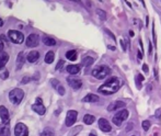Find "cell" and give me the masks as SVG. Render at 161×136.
<instances>
[{"label": "cell", "mask_w": 161, "mask_h": 136, "mask_svg": "<svg viewBox=\"0 0 161 136\" xmlns=\"http://www.w3.org/2000/svg\"><path fill=\"white\" fill-rule=\"evenodd\" d=\"M67 71L70 75H77L80 71V66L79 65H68Z\"/></svg>", "instance_id": "obj_19"}, {"label": "cell", "mask_w": 161, "mask_h": 136, "mask_svg": "<svg viewBox=\"0 0 161 136\" xmlns=\"http://www.w3.org/2000/svg\"><path fill=\"white\" fill-rule=\"evenodd\" d=\"M30 80H31L30 77H27V76H25V77H23V78H22L21 84H27V82L30 81Z\"/></svg>", "instance_id": "obj_35"}, {"label": "cell", "mask_w": 161, "mask_h": 136, "mask_svg": "<svg viewBox=\"0 0 161 136\" xmlns=\"http://www.w3.org/2000/svg\"><path fill=\"white\" fill-rule=\"evenodd\" d=\"M128 114H129V112H128L126 109L117 112V113H116V114L114 115V116H113V119H112L113 123L115 124L116 126H121L122 123H123V122H124L125 120L128 118Z\"/></svg>", "instance_id": "obj_4"}, {"label": "cell", "mask_w": 161, "mask_h": 136, "mask_svg": "<svg viewBox=\"0 0 161 136\" xmlns=\"http://www.w3.org/2000/svg\"><path fill=\"white\" fill-rule=\"evenodd\" d=\"M27 47H36L40 44V36L36 33H32L27 36L26 41H25Z\"/></svg>", "instance_id": "obj_6"}, {"label": "cell", "mask_w": 161, "mask_h": 136, "mask_svg": "<svg viewBox=\"0 0 161 136\" xmlns=\"http://www.w3.org/2000/svg\"><path fill=\"white\" fill-rule=\"evenodd\" d=\"M119 89V80L116 77L110 78L105 84L99 88V92L103 94H113Z\"/></svg>", "instance_id": "obj_1"}, {"label": "cell", "mask_w": 161, "mask_h": 136, "mask_svg": "<svg viewBox=\"0 0 161 136\" xmlns=\"http://www.w3.org/2000/svg\"><path fill=\"white\" fill-rule=\"evenodd\" d=\"M39 57H40L39 52H37V51H32V52H30V53L27 54L26 59L30 62V63H35V62L39 59Z\"/></svg>", "instance_id": "obj_16"}, {"label": "cell", "mask_w": 161, "mask_h": 136, "mask_svg": "<svg viewBox=\"0 0 161 136\" xmlns=\"http://www.w3.org/2000/svg\"><path fill=\"white\" fill-rule=\"evenodd\" d=\"M64 64H65V62L63 61V59H59V62L57 63V65H56V69L57 70H60L63 67H64Z\"/></svg>", "instance_id": "obj_33"}, {"label": "cell", "mask_w": 161, "mask_h": 136, "mask_svg": "<svg viewBox=\"0 0 161 136\" xmlns=\"http://www.w3.org/2000/svg\"><path fill=\"white\" fill-rule=\"evenodd\" d=\"M42 41L46 46H55L56 45V41H55V39L48 36V35H44Z\"/></svg>", "instance_id": "obj_17"}, {"label": "cell", "mask_w": 161, "mask_h": 136, "mask_svg": "<svg viewBox=\"0 0 161 136\" xmlns=\"http://www.w3.org/2000/svg\"><path fill=\"white\" fill-rule=\"evenodd\" d=\"M82 101H83V102H98V101H99V97H98L97 94L89 93L82 99Z\"/></svg>", "instance_id": "obj_18"}, {"label": "cell", "mask_w": 161, "mask_h": 136, "mask_svg": "<svg viewBox=\"0 0 161 136\" xmlns=\"http://www.w3.org/2000/svg\"><path fill=\"white\" fill-rule=\"evenodd\" d=\"M8 35H9L10 40L12 41L15 44H21L24 41V35L20 32V31H15V30H10L8 32Z\"/></svg>", "instance_id": "obj_5"}, {"label": "cell", "mask_w": 161, "mask_h": 136, "mask_svg": "<svg viewBox=\"0 0 161 136\" xmlns=\"http://www.w3.org/2000/svg\"><path fill=\"white\" fill-rule=\"evenodd\" d=\"M93 63H94V59L92 57H90V56H88V57H85L83 59H82V65H83V66H85V67L91 66Z\"/></svg>", "instance_id": "obj_24"}, {"label": "cell", "mask_w": 161, "mask_h": 136, "mask_svg": "<svg viewBox=\"0 0 161 136\" xmlns=\"http://www.w3.org/2000/svg\"><path fill=\"white\" fill-rule=\"evenodd\" d=\"M25 62V57H24V53L23 52H20L18 54V57H17V69L20 70L22 68V66L24 65Z\"/></svg>", "instance_id": "obj_15"}, {"label": "cell", "mask_w": 161, "mask_h": 136, "mask_svg": "<svg viewBox=\"0 0 161 136\" xmlns=\"http://www.w3.org/2000/svg\"><path fill=\"white\" fill-rule=\"evenodd\" d=\"M51 82H52V86L55 88V89L57 88V86H59V85H60V84H59V81H58L57 79H52V81H51Z\"/></svg>", "instance_id": "obj_34"}, {"label": "cell", "mask_w": 161, "mask_h": 136, "mask_svg": "<svg viewBox=\"0 0 161 136\" xmlns=\"http://www.w3.org/2000/svg\"><path fill=\"white\" fill-rule=\"evenodd\" d=\"M81 130H82V126H77V127H75V128H73V130L71 131V132H70V135H71V136L77 135V134L79 133V132H80Z\"/></svg>", "instance_id": "obj_30"}, {"label": "cell", "mask_w": 161, "mask_h": 136, "mask_svg": "<svg viewBox=\"0 0 161 136\" xmlns=\"http://www.w3.org/2000/svg\"><path fill=\"white\" fill-rule=\"evenodd\" d=\"M121 45H122V47H123V51H126V44H125L123 41H121Z\"/></svg>", "instance_id": "obj_41"}, {"label": "cell", "mask_w": 161, "mask_h": 136, "mask_svg": "<svg viewBox=\"0 0 161 136\" xmlns=\"http://www.w3.org/2000/svg\"><path fill=\"white\" fill-rule=\"evenodd\" d=\"M70 1H77V0H70Z\"/></svg>", "instance_id": "obj_46"}, {"label": "cell", "mask_w": 161, "mask_h": 136, "mask_svg": "<svg viewBox=\"0 0 161 136\" xmlns=\"http://www.w3.org/2000/svg\"><path fill=\"white\" fill-rule=\"evenodd\" d=\"M143 69H144V71H145V73H148V66H147L146 64H144V65H143Z\"/></svg>", "instance_id": "obj_40"}, {"label": "cell", "mask_w": 161, "mask_h": 136, "mask_svg": "<svg viewBox=\"0 0 161 136\" xmlns=\"http://www.w3.org/2000/svg\"><path fill=\"white\" fill-rule=\"evenodd\" d=\"M2 25H3V21L1 20V19H0V27H2Z\"/></svg>", "instance_id": "obj_45"}, {"label": "cell", "mask_w": 161, "mask_h": 136, "mask_svg": "<svg viewBox=\"0 0 161 136\" xmlns=\"http://www.w3.org/2000/svg\"><path fill=\"white\" fill-rule=\"evenodd\" d=\"M89 136H97V134H95V132H91Z\"/></svg>", "instance_id": "obj_44"}, {"label": "cell", "mask_w": 161, "mask_h": 136, "mask_svg": "<svg viewBox=\"0 0 161 136\" xmlns=\"http://www.w3.org/2000/svg\"><path fill=\"white\" fill-rule=\"evenodd\" d=\"M105 32H107V34H109L110 36L112 37V39H113V40H114V41H116V37H115V36H114V34H113V33H112V32H111V31H110V30H107V29H105Z\"/></svg>", "instance_id": "obj_36"}, {"label": "cell", "mask_w": 161, "mask_h": 136, "mask_svg": "<svg viewBox=\"0 0 161 136\" xmlns=\"http://www.w3.org/2000/svg\"><path fill=\"white\" fill-rule=\"evenodd\" d=\"M97 14L99 15V18H100L102 21H105V20H107V12L103 11L102 9H97Z\"/></svg>", "instance_id": "obj_27"}, {"label": "cell", "mask_w": 161, "mask_h": 136, "mask_svg": "<svg viewBox=\"0 0 161 136\" xmlns=\"http://www.w3.org/2000/svg\"><path fill=\"white\" fill-rule=\"evenodd\" d=\"M14 136H29V128L25 124L18 123L14 127Z\"/></svg>", "instance_id": "obj_7"}, {"label": "cell", "mask_w": 161, "mask_h": 136, "mask_svg": "<svg viewBox=\"0 0 161 136\" xmlns=\"http://www.w3.org/2000/svg\"><path fill=\"white\" fill-rule=\"evenodd\" d=\"M138 58H139V59L143 58V53H141V51H138Z\"/></svg>", "instance_id": "obj_42"}, {"label": "cell", "mask_w": 161, "mask_h": 136, "mask_svg": "<svg viewBox=\"0 0 161 136\" xmlns=\"http://www.w3.org/2000/svg\"><path fill=\"white\" fill-rule=\"evenodd\" d=\"M133 136H135V135H133Z\"/></svg>", "instance_id": "obj_47"}, {"label": "cell", "mask_w": 161, "mask_h": 136, "mask_svg": "<svg viewBox=\"0 0 161 136\" xmlns=\"http://www.w3.org/2000/svg\"><path fill=\"white\" fill-rule=\"evenodd\" d=\"M110 73L111 70L107 66H99L92 70V76L97 79H104Z\"/></svg>", "instance_id": "obj_3"}, {"label": "cell", "mask_w": 161, "mask_h": 136, "mask_svg": "<svg viewBox=\"0 0 161 136\" xmlns=\"http://www.w3.org/2000/svg\"><path fill=\"white\" fill-rule=\"evenodd\" d=\"M141 125H143L144 131H145V132H147V131L149 130V127H150V122H149V121H144Z\"/></svg>", "instance_id": "obj_32"}, {"label": "cell", "mask_w": 161, "mask_h": 136, "mask_svg": "<svg viewBox=\"0 0 161 136\" xmlns=\"http://www.w3.org/2000/svg\"><path fill=\"white\" fill-rule=\"evenodd\" d=\"M55 59V54H54V52H47L45 55V63L47 64H52L53 62H54Z\"/></svg>", "instance_id": "obj_21"}, {"label": "cell", "mask_w": 161, "mask_h": 136, "mask_svg": "<svg viewBox=\"0 0 161 136\" xmlns=\"http://www.w3.org/2000/svg\"><path fill=\"white\" fill-rule=\"evenodd\" d=\"M156 116H157V118H160L161 116V109H158L156 111Z\"/></svg>", "instance_id": "obj_39"}, {"label": "cell", "mask_w": 161, "mask_h": 136, "mask_svg": "<svg viewBox=\"0 0 161 136\" xmlns=\"http://www.w3.org/2000/svg\"><path fill=\"white\" fill-rule=\"evenodd\" d=\"M23 97H24V91L22 89H19V88L12 89L9 92V99L13 104H19L22 101Z\"/></svg>", "instance_id": "obj_2"}, {"label": "cell", "mask_w": 161, "mask_h": 136, "mask_svg": "<svg viewBox=\"0 0 161 136\" xmlns=\"http://www.w3.org/2000/svg\"><path fill=\"white\" fill-rule=\"evenodd\" d=\"M0 136H10L9 125L3 124L2 126H0Z\"/></svg>", "instance_id": "obj_20"}, {"label": "cell", "mask_w": 161, "mask_h": 136, "mask_svg": "<svg viewBox=\"0 0 161 136\" xmlns=\"http://www.w3.org/2000/svg\"><path fill=\"white\" fill-rule=\"evenodd\" d=\"M125 106V102L123 101H114L107 106V111H115L117 109H122Z\"/></svg>", "instance_id": "obj_13"}, {"label": "cell", "mask_w": 161, "mask_h": 136, "mask_svg": "<svg viewBox=\"0 0 161 136\" xmlns=\"http://www.w3.org/2000/svg\"><path fill=\"white\" fill-rule=\"evenodd\" d=\"M67 82H68V85L73 88V89H75V90H78V89H80V88H81V86H82L81 80H80V79H78V78H75V77H68Z\"/></svg>", "instance_id": "obj_11"}, {"label": "cell", "mask_w": 161, "mask_h": 136, "mask_svg": "<svg viewBox=\"0 0 161 136\" xmlns=\"http://www.w3.org/2000/svg\"><path fill=\"white\" fill-rule=\"evenodd\" d=\"M9 77V71H8V69H6V68H2V69H0V78L1 79H7Z\"/></svg>", "instance_id": "obj_28"}, {"label": "cell", "mask_w": 161, "mask_h": 136, "mask_svg": "<svg viewBox=\"0 0 161 136\" xmlns=\"http://www.w3.org/2000/svg\"><path fill=\"white\" fill-rule=\"evenodd\" d=\"M77 51H75V49H71V51H68L67 53H66V57L69 59V61H76L77 59Z\"/></svg>", "instance_id": "obj_23"}, {"label": "cell", "mask_w": 161, "mask_h": 136, "mask_svg": "<svg viewBox=\"0 0 161 136\" xmlns=\"http://www.w3.org/2000/svg\"><path fill=\"white\" fill-rule=\"evenodd\" d=\"M152 37H153V44H155V45H157V35H156L155 22H152Z\"/></svg>", "instance_id": "obj_29"}, {"label": "cell", "mask_w": 161, "mask_h": 136, "mask_svg": "<svg viewBox=\"0 0 161 136\" xmlns=\"http://www.w3.org/2000/svg\"><path fill=\"white\" fill-rule=\"evenodd\" d=\"M41 136H54V130L51 128V127H46L42 132Z\"/></svg>", "instance_id": "obj_25"}, {"label": "cell", "mask_w": 161, "mask_h": 136, "mask_svg": "<svg viewBox=\"0 0 161 136\" xmlns=\"http://www.w3.org/2000/svg\"><path fill=\"white\" fill-rule=\"evenodd\" d=\"M99 127H100L101 131H103V132H111L112 130V126H111V124L109 123L107 119H100L99 120Z\"/></svg>", "instance_id": "obj_12"}, {"label": "cell", "mask_w": 161, "mask_h": 136, "mask_svg": "<svg viewBox=\"0 0 161 136\" xmlns=\"http://www.w3.org/2000/svg\"><path fill=\"white\" fill-rule=\"evenodd\" d=\"M77 118H78V112L75 110H69L66 115V126H73L76 123Z\"/></svg>", "instance_id": "obj_9"}, {"label": "cell", "mask_w": 161, "mask_h": 136, "mask_svg": "<svg viewBox=\"0 0 161 136\" xmlns=\"http://www.w3.org/2000/svg\"><path fill=\"white\" fill-rule=\"evenodd\" d=\"M0 118H1V121L3 124H9L10 122V115H9V111L7 109L6 106H0Z\"/></svg>", "instance_id": "obj_10"}, {"label": "cell", "mask_w": 161, "mask_h": 136, "mask_svg": "<svg viewBox=\"0 0 161 136\" xmlns=\"http://www.w3.org/2000/svg\"><path fill=\"white\" fill-rule=\"evenodd\" d=\"M9 61V54L6 52H0V69L5 68L6 64Z\"/></svg>", "instance_id": "obj_14"}, {"label": "cell", "mask_w": 161, "mask_h": 136, "mask_svg": "<svg viewBox=\"0 0 161 136\" xmlns=\"http://www.w3.org/2000/svg\"><path fill=\"white\" fill-rule=\"evenodd\" d=\"M56 90H57V92L59 94H60V96H64L65 94V88L63 87V86L61 85H59V86H57V88H56Z\"/></svg>", "instance_id": "obj_31"}, {"label": "cell", "mask_w": 161, "mask_h": 136, "mask_svg": "<svg viewBox=\"0 0 161 136\" xmlns=\"http://www.w3.org/2000/svg\"><path fill=\"white\" fill-rule=\"evenodd\" d=\"M134 35H135V34H134V32H133V31H129V36H131V37H133V36H134Z\"/></svg>", "instance_id": "obj_43"}, {"label": "cell", "mask_w": 161, "mask_h": 136, "mask_svg": "<svg viewBox=\"0 0 161 136\" xmlns=\"http://www.w3.org/2000/svg\"><path fill=\"white\" fill-rule=\"evenodd\" d=\"M32 110H33L34 112H36L39 115L45 114L46 109H45V106H44V104H43V101L41 98H36V102L32 106Z\"/></svg>", "instance_id": "obj_8"}, {"label": "cell", "mask_w": 161, "mask_h": 136, "mask_svg": "<svg viewBox=\"0 0 161 136\" xmlns=\"http://www.w3.org/2000/svg\"><path fill=\"white\" fill-rule=\"evenodd\" d=\"M151 54H152V45H151V41L149 42V55L151 56Z\"/></svg>", "instance_id": "obj_38"}, {"label": "cell", "mask_w": 161, "mask_h": 136, "mask_svg": "<svg viewBox=\"0 0 161 136\" xmlns=\"http://www.w3.org/2000/svg\"><path fill=\"white\" fill-rule=\"evenodd\" d=\"M94 121H95V118L91 114H85V116H83V122H85V124H87V125H91Z\"/></svg>", "instance_id": "obj_22"}, {"label": "cell", "mask_w": 161, "mask_h": 136, "mask_svg": "<svg viewBox=\"0 0 161 136\" xmlns=\"http://www.w3.org/2000/svg\"><path fill=\"white\" fill-rule=\"evenodd\" d=\"M144 80H145V78H144L143 75L138 74V75L136 76V85H137V88H138V89L141 88V82H143Z\"/></svg>", "instance_id": "obj_26"}, {"label": "cell", "mask_w": 161, "mask_h": 136, "mask_svg": "<svg viewBox=\"0 0 161 136\" xmlns=\"http://www.w3.org/2000/svg\"><path fill=\"white\" fill-rule=\"evenodd\" d=\"M3 47H5V44H3V41L1 40V37H0V52L3 51Z\"/></svg>", "instance_id": "obj_37"}]
</instances>
